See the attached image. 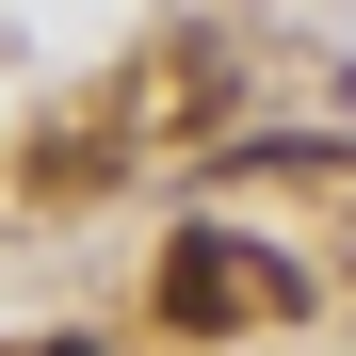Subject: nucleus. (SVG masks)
Returning a JSON list of instances; mask_svg holds the SVG:
<instances>
[{"label":"nucleus","instance_id":"nucleus-2","mask_svg":"<svg viewBox=\"0 0 356 356\" xmlns=\"http://www.w3.org/2000/svg\"><path fill=\"white\" fill-rule=\"evenodd\" d=\"M33 356H97V340H33Z\"/></svg>","mask_w":356,"mask_h":356},{"label":"nucleus","instance_id":"nucleus-1","mask_svg":"<svg viewBox=\"0 0 356 356\" xmlns=\"http://www.w3.org/2000/svg\"><path fill=\"white\" fill-rule=\"evenodd\" d=\"M162 324H178V340L291 324V259H275V243H243V227H178V243H162Z\"/></svg>","mask_w":356,"mask_h":356}]
</instances>
